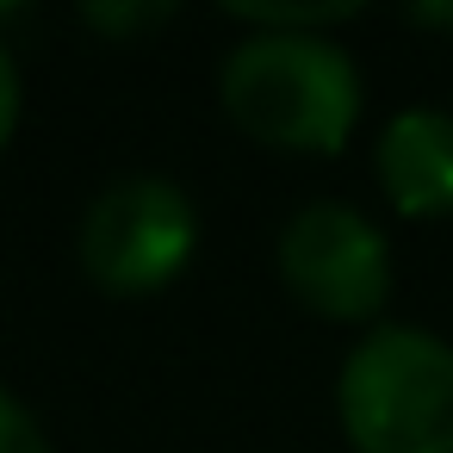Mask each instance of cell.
<instances>
[{
	"label": "cell",
	"instance_id": "cell-1",
	"mask_svg": "<svg viewBox=\"0 0 453 453\" xmlns=\"http://www.w3.org/2000/svg\"><path fill=\"white\" fill-rule=\"evenodd\" d=\"M218 88L230 119L273 150H342L360 119V69L323 32H249Z\"/></svg>",
	"mask_w": 453,
	"mask_h": 453
},
{
	"label": "cell",
	"instance_id": "cell-8",
	"mask_svg": "<svg viewBox=\"0 0 453 453\" xmlns=\"http://www.w3.org/2000/svg\"><path fill=\"white\" fill-rule=\"evenodd\" d=\"M13 125H19V69H13L7 44H0V143L13 137Z\"/></svg>",
	"mask_w": 453,
	"mask_h": 453
},
{
	"label": "cell",
	"instance_id": "cell-2",
	"mask_svg": "<svg viewBox=\"0 0 453 453\" xmlns=\"http://www.w3.org/2000/svg\"><path fill=\"white\" fill-rule=\"evenodd\" d=\"M342 428L360 453H453V348L434 329H372L335 379Z\"/></svg>",
	"mask_w": 453,
	"mask_h": 453
},
{
	"label": "cell",
	"instance_id": "cell-6",
	"mask_svg": "<svg viewBox=\"0 0 453 453\" xmlns=\"http://www.w3.org/2000/svg\"><path fill=\"white\" fill-rule=\"evenodd\" d=\"M0 453H50L44 428L32 422V410L19 397H7V391H0Z\"/></svg>",
	"mask_w": 453,
	"mask_h": 453
},
{
	"label": "cell",
	"instance_id": "cell-3",
	"mask_svg": "<svg viewBox=\"0 0 453 453\" xmlns=\"http://www.w3.org/2000/svg\"><path fill=\"white\" fill-rule=\"evenodd\" d=\"M199 242L193 199L168 174H119L81 218V267L106 292H156L168 286Z\"/></svg>",
	"mask_w": 453,
	"mask_h": 453
},
{
	"label": "cell",
	"instance_id": "cell-9",
	"mask_svg": "<svg viewBox=\"0 0 453 453\" xmlns=\"http://www.w3.org/2000/svg\"><path fill=\"white\" fill-rule=\"evenodd\" d=\"M416 26H453V7H410Z\"/></svg>",
	"mask_w": 453,
	"mask_h": 453
},
{
	"label": "cell",
	"instance_id": "cell-5",
	"mask_svg": "<svg viewBox=\"0 0 453 453\" xmlns=\"http://www.w3.org/2000/svg\"><path fill=\"white\" fill-rule=\"evenodd\" d=\"M379 180L403 218L453 211V112L410 106L379 131Z\"/></svg>",
	"mask_w": 453,
	"mask_h": 453
},
{
	"label": "cell",
	"instance_id": "cell-7",
	"mask_svg": "<svg viewBox=\"0 0 453 453\" xmlns=\"http://www.w3.org/2000/svg\"><path fill=\"white\" fill-rule=\"evenodd\" d=\"M81 19L94 32H143V26L168 19V7H162V0H150V7H81Z\"/></svg>",
	"mask_w": 453,
	"mask_h": 453
},
{
	"label": "cell",
	"instance_id": "cell-4",
	"mask_svg": "<svg viewBox=\"0 0 453 453\" xmlns=\"http://www.w3.org/2000/svg\"><path fill=\"white\" fill-rule=\"evenodd\" d=\"M280 273L298 304L335 323H360L391 298V249L372 218L335 199H311L280 230Z\"/></svg>",
	"mask_w": 453,
	"mask_h": 453
}]
</instances>
